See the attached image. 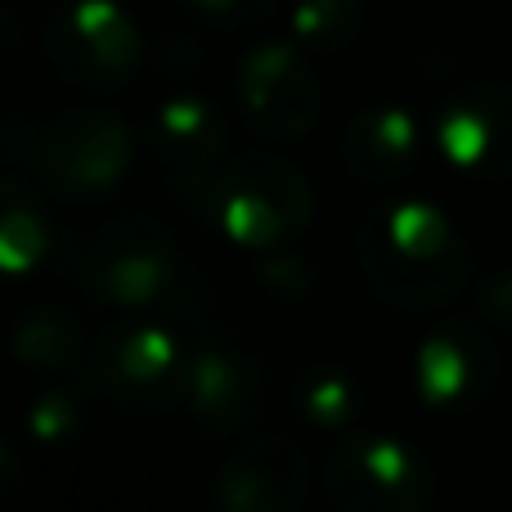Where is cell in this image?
<instances>
[{"label": "cell", "mask_w": 512, "mask_h": 512, "mask_svg": "<svg viewBox=\"0 0 512 512\" xmlns=\"http://www.w3.org/2000/svg\"><path fill=\"white\" fill-rule=\"evenodd\" d=\"M234 95L261 140H301L324 113V90L297 41H256L234 68Z\"/></svg>", "instance_id": "9"}, {"label": "cell", "mask_w": 512, "mask_h": 512, "mask_svg": "<svg viewBox=\"0 0 512 512\" xmlns=\"http://www.w3.org/2000/svg\"><path fill=\"white\" fill-rule=\"evenodd\" d=\"M315 472L297 441L252 432L216 472L212 499L225 512H297L310 499Z\"/></svg>", "instance_id": "12"}, {"label": "cell", "mask_w": 512, "mask_h": 512, "mask_svg": "<svg viewBox=\"0 0 512 512\" xmlns=\"http://www.w3.org/2000/svg\"><path fill=\"white\" fill-rule=\"evenodd\" d=\"M355 248L373 297L405 315L450 306L472 274V248L427 198H391L373 207Z\"/></svg>", "instance_id": "1"}, {"label": "cell", "mask_w": 512, "mask_h": 512, "mask_svg": "<svg viewBox=\"0 0 512 512\" xmlns=\"http://www.w3.org/2000/svg\"><path fill=\"white\" fill-rule=\"evenodd\" d=\"M50 72L86 95H117L144 68V32L117 0H63L41 27Z\"/></svg>", "instance_id": "6"}, {"label": "cell", "mask_w": 512, "mask_h": 512, "mask_svg": "<svg viewBox=\"0 0 512 512\" xmlns=\"http://www.w3.org/2000/svg\"><path fill=\"white\" fill-rule=\"evenodd\" d=\"M324 490L342 512H423L436 499V468L400 436L351 432L328 450Z\"/></svg>", "instance_id": "7"}, {"label": "cell", "mask_w": 512, "mask_h": 512, "mask_svg": "<svg viewBox=\"0 0 512 512\" xmlns=\"http://www.w3.org/2000/svg\"><path fill=\"white\" fill-rule=\"evenodd\" d=\"M504 378L499 337L486 319H445L414 351V391L432 414H477Z\"/></svg>", "instance_id": "8"}, {"label": "cell", "mask_w": 512, "mask_h": 512, "mask_svg": "<svg viewBox=\"0 0 512 512\" xmlns=\"http://www.w3.org/2000/svg\"><path fill=\"white\" fill-rule=\"evenodd\" d=\"M14 355L32 373H68L86 364V333L72 306H32L14 324Z\"/></svg>", "instance_id": "15"}, {"label": "cell", "mask_w": 512, "mask_h": 512, "mask_svg": "<svg viewBox=\"0 0 512 512\" xmlns=\"http://www.w3.org/2000/svg\"><path fill=\"white\" fill-rule=\"evenodd\" d=\"M477 315L486 319L495 333L512 337V265H508V270H499V274H490V279L481 283V292H477Z\"/></svg>", "instance_id": "22"}, {"label": "cell", "mask_w": 512, "mask_h": 512, "mask_svg": "<svg viewBox=\"0 0 512 512\" xmlns=\"http://www.w3.org/2000/svg\"><path fill=\"white\" fill-rule=\"evenodd\" d=\"M274 405V378L261 355L239 346H203L189 360L185 409L212 436H252Z\"/></svg>", "instance_id": "11"}, {"label": "cell", "mask_w": 512, "mask_h": 512, "mask_svg": "<svg viewBox=\"0 0 512 512\" xmlns=\"http://www.w3.org/2000/svg\"><path fill=\"white\" fill-rule=\"evenodd\" d=\"M432 149L481 185L512 180V81H468L432 117Z\"/></svg>", "instance_id": "10"}, {"label": "cell", "mask_w": 512, "mask_h": 512, "mask_svg": "<svg viewBox=\"0 0 512 512\" xmlns=\"http://www.w3.org/2000/svg\"><path fill=\"white\" fill-rule=\"evenodd\" d=\"M288 23L301 50L342 54L364 32V0H297Z\"/></svg>", "instance_id": "18"}, {"label": "cell", "mask_w": 512, "mask_h": 512, "mask_svg": "<svg viewBox=\"0 0 512 512\" xmlns=\"http://www.w3.org/2000/svg\"><path fill=\"white\" fill-rule=\"evenodd\" d=\"M0 194H5V207H0V265L9 274H27L50 252V221H45L36 194L18 176H5Z\"/></svg>", "instance_id": "17"}, {"label": "cell", "mask_w": 512, "mask_h": 512, "mask_svg": "<svg viewBox=\"0 0 512 512\" xmlns=\"http://www.w3.org/2000/svg\"><path fill=\"white\" fill-rule=\"evenodd\" d=\"M292 400H297V414L306 418L319 432H342L360 418L364 409V387L351 369L342 364H310L297 373L292 382Z\"/></svg>", "instance_id": "16"}, {"label": "cell", "mask_w": 512, "mask_h": 512, "mask_svg": "<svg viewBox=\"0 0 512 512\" xmlns=\"http://www.w3.org/2000/svg\"><path fill=\"white\" fill-rule=\"evenodd\" d=\"M189 360L194 355L167 324L122 319L90 342L86 364H81V387L95 400L113 405L117 414L158 418L185 405Z\"/></svg>", "instance_id": "3"}, {"label": "cell", "mask_w": 512, "mask_h": 512, "mask_svg": "<svg viewBox=\"0 0 512 512\" xmlns=\"http://www.w3.org/2000/svg\"><path fill=\"white\" fill-rule=\"evenodd\" d=\"M432 126H423L400 104H369L346 122L342 131V162L360 185L396 189L418 171Z\"/></svg>", "instance_id": "14"}, {"label": "cell", "mask_w": 512, "mask_h": 512, "mask_svg": "<svg viewBox=\"0 0 512 512\" xmlns=\"http://www.w3.org/2000/svg\"><path fill=\"white\" fill-rule=\"evenodd\" d=\"M68 274L117 310H149L176 297L180 288V243L158 216H117L72 243Z\"/></svg>", "instance_id": "5"}, {"label": "cell", "mask_w": 512, "mask_h": 512, "mask_svg": "<svg viewBox=\"0 0 512 512\" xmlns=\"http://www.w3.org/2000/svg\"><path fill=\"white\" fill-rule=\"evenodd\" d=\"M144 140H149L153 167L167 176L176 194L189 198L225 162V117L203 90L180 86L158 99Z\"/></svg>", "instance_id": "13"}, {"label": "cell", "mask_w": 512, "mask_h": 512, "mask_svg": "<svg viewBox=\"0 0 512 512\" xmlns=\"http://www.w3.org/2000/svg\"><path fill=\"white\" fill-rule=\"evenodd\" d=\"M86 423H90V405L72 387H50L27 409V436H32L36 450H68V445H77L86 436Z\"/></svg>", "instance_id": "19"}, {"label": "cell", "mask_w": 512, "mask_h": 512, "mask_svg": "<svg viewBox=\"0 0 512 512\" xmlns=\"http://www.w3.org/2000/svg\"><path fill=\"white\" fill-rule=\"evenodd\" d=\"M185 203L248 252L288 248L315 212L310 180L301 176L297 162L261 149L230 153Z\"/></svg>", "instance_id": "2"}, {"label": "cell", "mask_w": 512, "mask_h": 512, "mask_svg": "<svg viewBox=\"0 0 512 512\" xmlns=\"http://www.w3.org/2000/svg\"><path fill=\"white\" fill-rule=\"evenodd\" d=\"M135 167V135L122 113L99 104L63 108L41 126L32 171L59 203L99 207L126 185Z\"/></svg>", "instance_id": "4"}, {"label": "cell", "mask_w": 512, "mask_h": 512, "mask_svg": "<svg viewBox=\"0 0 512 512\" xmlns=\"http://www.w3.org/2000/svg\"><path fill=\"white\" fill-rule=\"evenodd\" d=\"M180 9L216 32H252L279 14V0H180Z\"/></svg>", "instance_id": "20"}, {"label": "cell", "mask_w": 512, "mask_h": 512, "mask_svg": "<svg viewBox=\"0 0 512 512\" xmlns=\"http://www.w3.org/2000/svg\"><path fill=\"white\" fill-rule=\"evenodd\" d=\"M256 279H261V288L270 292L274 301H306L310 292H315L319 274H315V265H310V256H301V252H279V248H274V252L261 261Z\"/></svg>", "instance_id": "21"}]
</instances>
